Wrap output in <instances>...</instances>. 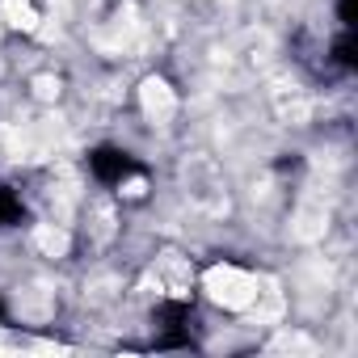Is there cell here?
Segmentation results:
<instances>
[{"label":"cell","instance_id":"obj_1","mask_svg":"<svg viewBox=\"0 0 358 358\" xmlns=\"http://www.w3.org/2000/svg\"><path fill=\"white\" fill-rule=\"evenodd\" d=\"M89 173L97 177L101 186H122L127 177L135 173V156L131 152H122V148H93L89 152Z\"/></svg>","mask_w":358,"mask_h":358},{"label":"cell","instance_id":"obj_2","mask_svg":"<svg viewBox=\"0 0 358 358\" xmlns=\"http://www.w3.org/2000/svg\"><path fill=\"white\" fill-rule=\"evenodd\" d=\"M26 215V203L13 186H0V228H17Z\"/></svg>","mask_w":358,"mask_h":358},{"label":"cell","instance_id":"obj_3","mask_svg":"<svg viewBox=\"0 0 358 358\" xmlns=\"http://www.w3.org/2000/svg\"><path fill=\"white\" fill-rule=\"evenodd\" d=\"M0 316H5V303H0Z\"/></svg>","mask_w":358,"mask_h":358}]
</instances>
